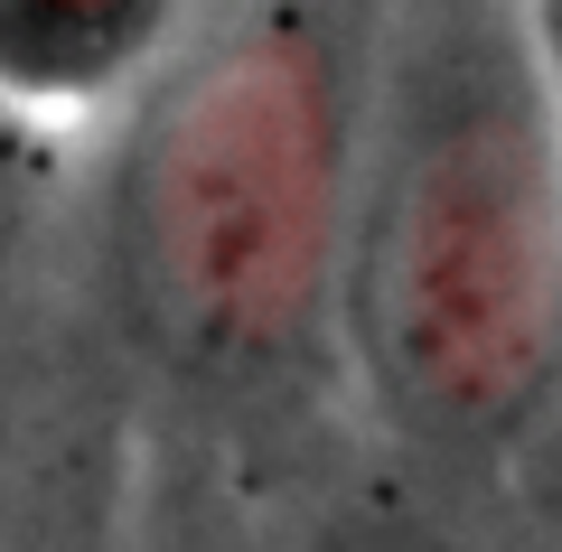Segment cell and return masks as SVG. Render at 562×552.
<instances>
[{
  "label": "cell",
  "mask_w": 562,
  "mask_h": 552,
  "mask_svg": "<svg viewBox=\"0 0 562 552\" xmlns=\"http://www.w3.org/2000/svg\"><path fill=\"white\" fill-rule=\"evenodd\" d=\"M357 140V47L319 10L179 38L122 103L103 254L132 337L206 384L272 375L328 318Z\"/></svg>",
  "instance_id": "7a4b0ae2"
},
{
  "label": "cell",
  "mask_w": 562,
  "mask_h": 552,
  "mask_svg": "<svg viewBox=\"0 0 562 552\" xmlns=\"http://www.w3.org/2000/svg\"><path fill=\"white\" fill-rule=\"evenodd\" d=\"M328 552H497V543H469V533L431 525V515H384V525H366V533H338Z\"/></svg>",
  "instance_id": "5b68a950"
},
{
  "label": "cell",
  "mask_w": 562,
  "mask_h": 552,
  "mask_svg": "<svg viewBox=\"0 0 562 552\" xmlns=\"http://www.w3.org/2000/svg\"><path fill=\"white\" fill-rule=\"evenodd\" d=\"M188 38V0H0V103L47 132L122 113Z\"/></svg>",
  "instance_id": "3957f363"
},
{
  "label": "cell",
  "mask_w": 562,
  "mask_h": 552,
  "mask_svg": "<svg viewBox=\"0 0 562 552\" xmlns=\"http://www.w3.org/2000/svg\"><path fill=\"white\" fill-rule=\"evenodd\" d=\"M328 328L431 469L525 450L562 403V94L535 0H375Z\"/></svg>",
  "instance_id": "6da1fadb"
},
{
  "label": "cell",
  "mask_w": 562,
  "mask_h": 552,
  "mask_svg": "<svg viewBox=\"0 0 562 552\" xmlns=\"http://www.w3.org/2000/svg\"><path fill=\"white\" fill-rule=\"evenodd\" d=\"M47 188H57V132L0 103V281H10V262L29 254V235H38Z\"/></svg>",
  "instance_id": "277c9868"
},
{
  "label": "cell",
  "mask_w": 562,
  "mask_h": 552,
  "mask_svg": "<svg viewBox=\"0 0 562 552\" xmlns=\"http://www.w3.org/2000/svg\"><path fill=\"white\" fill-rule=\"evenodd\" d=\"M535 29H543V66H553V94H562V0H535Z\"/></svg>",
  "instance_id": "8992f818"
}]
</instances>
